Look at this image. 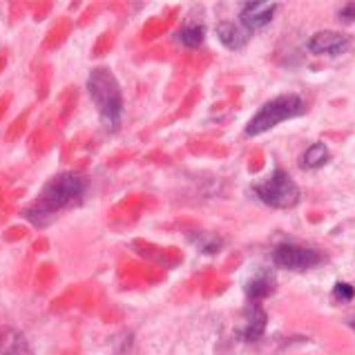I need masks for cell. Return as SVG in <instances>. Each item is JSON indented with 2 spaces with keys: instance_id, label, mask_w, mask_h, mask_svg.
<instances>
[{
  "instance_id": "obj_2",
  "label": "cell",
  "mask_w": 355,
  "mask_h": 355,
  "mask_svg": "<svg viewBox=\"0 0 355 355\" xmlns=\"http://www.w3.org/2000/svg\"><path fill=\"white\" fill-rule=\"evenodd\" d=\"M87 92L105 128L110 132L119 130L121 119H123V92H121V83L112 69L94 67L87 76Z\"/></svg>"
},
{
  "instance_id": "obj_15",
  "label": "cell",
  "mask_w": 355,
  "mask_h": 355,
  "mask_svg": "<svg viewBox=\"0 0 355 355\" xmlns=\"http://www.w3.org/2000/svg\"><path fill=\"white\" fill-rule=\"evenodd\" d=\"M351 327H353V329H355V320H353V322H351Z\"/></svg>"
},
{
  "instance_id": "obj_4",
  "label": "cell",
  "mask_w": 355,
  "mask_h": 355,
  "mask_svg": "<svg viewBox=\"0 0 355 355\" xmlns=\"http://www.w3.org/2000/svg\"><path fill=\"white\" fill-rule=\"evenodd\" d=\"M255 195L270 208H293L300 201V188L284 170H275L268 179L255 184Z\"/></svg>"
},
{
  "instance_id": "obj_5",
  "label": "cell",
  "mask_w": 355,
  "mask_h": 355,
  "mask_svg": "<svg viewBox=\"0 0 355 355\" xmlns=\"http://www.w3.org/2000/svg\"><path fill=\"white\" fill-rule=\"evenodd\" d=\"M272 261H275L277 268L302 272V270H311L320 266L324 261V255L315 248L295 246V243H279V246L272 250Z\"/></svg>"
},
{
  "instance_id": "obj_14",
  "label": "cell",
  "mask_w": 355,
  "mask_h": 355,
  "mask_svg": "<svg viewBox=\"0 0 355 355\" xmlns=\"http://www.w3.org/2000/svg\"><path fill=\"white\" fill-rule=\"evenodd\" d=\"M340 20H342L344 25L355 23V3H347L340 9Z\"/></svg>"
},
{
  "instance_id": "obj_6",
  "label": "cell",
  "mask_w": 355,
  "mask_h": 355,
  "mask_svg": "<svg viewBox=\"0 0 355 355\" xmlns=\"http://www.w3.org/2000/svg\"><path fill=\"white\" fill-rule=\"evenodd\" d=\"M351 47V38L338 32H318L309 40V49L320 56H340Z\"/></svg>"
},
{
  "instance_id": "obj_3",
  "label": "cell",
  "mask_w": 355,
  "mask_h": 355,
  "mask_svg": "<svg viewBox=\"0 0 355 355\" xmlns=\"http://www.w3.org/2000/svg\"><path fill=\"white\" fill-rule=\"evenodd\" d=\"M304 112H306V103H304L297 94L275 96L272 101H268V103H263L259 112L250 119V123L246 125V135L248 137L263 135V132H268L275 125H279L282 121L302 116Z\"/></svg>"
},
{
  "instance_id": "obj_11",
  "label": "cell",
  "mask_w": 355,
  "mask_h": 355,
  "mask_svg": "<svg viewBox=\"0 0 355 355\" xmlns=\"http://www.w3.org/2000/svg\"><path fill=\"white\" fill-rule=\"evenodd\" d=\"M329 148L327 144H322V141H318V144H313L306 152L302 155V168L304 170H318L322 166H327L329 164Z\"/></svg>"
},
{
  "instance_id": "obj_1",
  "label": "cell",
  "mask_w": 355,
  "mask_h": 355,
  "mask_svg": "<svg viewBox=\"0 0 355 355\" xmlns=\"http://www.w3.org/2000/svg\"><path fill=\"white\" fill-rule=\"evenodd\" d=\"M89 179L83 172H60L52 177L47 184L40 188L38 197L25 208V219L32 221L34 226H47L52 224L54 217H58L63 210L76 208L83 204L87 195Z\"/></svg>"
},
{
  "instance_id": "obj_7",
  "label": "cell",
  "mask_w": 355,
  "mask_h": 355,
  "mask_svg": "<svg viewBox=\"0 0 355 355\" xmlns=\"http://www.w3.org/2000/svg\"><path fill=\"white\" fill-rule=\"evenodd\" d=\"M277 12V3H246L241 9V25L246 29L266 27Z\"/></svg>"
},
{
  "instance_id": "obj_9",
  "label": "cell",
  "mask_w": 355,
  "mask_h": 355,
  "mask_svg": "<svg viewBox=\"0 0 355 355\" xmlns=\"http://www.w3.org/2000/svg\"><path fill=\"white\" fill-rule=\"evenodd\" d=\"M217 38L221 40V45H226L232 52H237L243 45L248 43L250 29H246L241 23H219L217 25Z\"/></svg>"
},
{
  "instance_id": "obj_12",
  "label": "cell",
  "mask_w": 355,
  "mask_h": 355,
  "mask_svg": "<svg viewBox=\"0 0 355 355\" xmlns=\"http://www.w3.org/2000/svg\"><path fill=\"white\" fill-rule=\"evenodd\" d=\"M179 43L181 45H186L190 49H197L201 47V43H204V38H206V29L201 27V25H186V27H181L179 29Z\"/></svg>"
},
{
  "instance_id": "obj_10",
  "label": "cell",
  "mask_w": 355,
  "mask_h": 355,
  "mask_svg": "<svg viewBox=\"0 0 355 355\" xmlns=\"http://www.w3.org/2000/svg\"><path fill=\"white\" fill-rule=\"evenodd\" d=\"M263 329H266V313L259 306V304H250L246 311V322L239 329L241 340L246 342H255L263 336Z\"/></svg>"
},
{
  "instance_id": "obj_13",
  "label": "cell",
  "mask_w": 355,
  "mask_h": 355,
  "mask_svg": "<svg viewBox=\"0 0 355 355\" xmlns=\"http://www.w3.org/2000/svg\"><path fill=\"white\" fill-rule=\"evenodd\" d=\"M355 297V288L347 282H338L336 288H333V300L336 302H351Z\"/></svg>"
},
{
  "instance_id": "obj_8",
  "label": "cell",
  "mask_w": 355,
  "mask_h": 355,
  "mask_svg": "<svg viewBox=\"0 0 355 355\" xmlns=\"http://www.w3.org/2000/svg\"><path fill=\"white\" fill-rule=\"evenodd\" d=\"M275 275H272L270 268H259L255 275H252L246 286H243V293H246V297L250 300V304H257L259 300H266L270 297L272 293H275Z\"/></svg>"
}]
</instances>
